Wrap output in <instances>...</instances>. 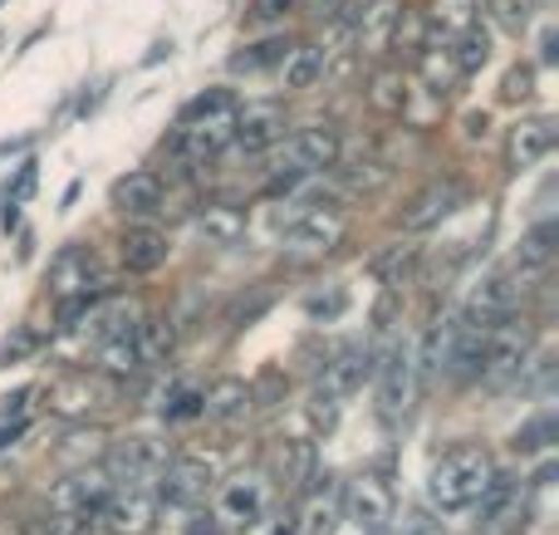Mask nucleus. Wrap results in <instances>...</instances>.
I'll use <instances>...</instances> for the list:
<instances>
[{"label": "nucleus", "mask_w": 559, "mask_h": 535, "mask_svg": "<svg viewBox=\"0 0 559 535\" xmlns=\"http://www.w3.org/2000/svg\"><path fill=\"white\" fill-rule=\"evenodd\" d=\"M289 39L285 35H265V39H255V45H246L241 55H231V74H261V69H275V64H285L289 59Z\"/></svg>", "instance_id": "bb28decb"}, {"label": "nucleus", "mask_w": 559, "mask_h": 535, "mask_svg": "<svg viewBox=\"0 0 559 535\" xmlns=\"http://www.w3.org/2000/svg\"><path fill=\"white\" fill-rule=\"evenodd\" d=\"M368 373H373V354H368L364 344L334 349V359H329L324 373H319V403H338V399H348V393H358Z\"/></svg>", "instance_id": "9b49d317"}, {"label": "nucleus", "mask_w": 559, "mask_h": 535, "mask_svg": "<svg viewBox=\"0 0 559 535\" xmlns=\"http://www.w3.org/2000/svg\"><path fill=\"white\" fill-rule=\"evenodd\" d=\"M255 403V389L246 379H216L212 389H202V418H212V423H236V418H246V408Z\"/></svg>", "instance_id": "f3484780"}, {"label": "nucleus", "mask_w": 559, "mask_h": 535, "mask_svg": "<svg viewBox=\"0 0 559 535\" xmlns=\"http://www.w3.org/2000/svg\"><path fill=\"white\" fill-rule=\"evenodd\" d=\"M114 206H118V212H128V216L157 212V206H163V177L147 173V167L118 177V182H114Z\"/></svg>", "instance_id": "a211bd4d"}, {"label": "nucleus", "mask_w": 559, "mask_h": 535, "mask_svg": "<svg viewBox=\"0 0 559 535\" xmlns=\"http://www.w3.org/2000/svg\"><path fill=\"white\" fill-rule=\"evenodd\" d=\"M114 497V482H108V472L104 467H94V472H74V477L64 482V487L55 491V511L59 516H79V521H94V511L104 507V501Z\"/></svg>", "instance_id": "ddd939ff"}, {"label": "nucleus", "mask_w": 559, "mask_h": 535, "mask_svg": "<svg viewBox=\"0 0 559 535\" xmlns=\"http://www.w3.org/2000/svg\"><path fill=\"white\" fill-rule=\"evenodd\" d=\"M338 511H344V487L334 477H314L305 507L295 511V535H334Z\"/></svg>", "instance_id": "f8f14e48"}, {"label": "nucleus", "mask_w": 559, "mask_h": 535, "mask_svg": "<svg viewBox=\"0 0 559 535\" xmlns=\"http://www.w3.org/2000/svg\"><path fill=\"white\" fill-rule=\"evenodd\" d=\"M378 535H442V526H437L427 511H403V516H393Z\"/></svg>", "instance_id": "4c0bfd02"}, {"label": "nucleus", "mask_w": 559, "mask_h": 535, "mask_svg": "<svg viewBox=\"0 0 559 535\" xmlns=\"http://www.w3.org/2000/svg\"><path fill=\"white\" fill-rule=\"evenodd\" d=\"M378 373V408H383L388 423H397L407 408H413V383H417V369H413V349L393 344L383 359L373 364Z\"/></svg>", "instance_id": "6e6552de"}, {"label": "nucleus", "mask_w": 559, "mask_h": 535, "mask_svg": "<svg viewBox=\"0 0 559 535\" xmlns=\"http://www.w3.org/2000/svg\"><path fill=\"white\" fill-rule=\"evenodd\" d=\"M163 418H167V423H192V418H202V393H197V389H177L173 399L163 403Z\"/></svg>", "instance_id": "e433bc0d"}, {"label": "nucleus", "mask_w": 559, "mask_h": 535, "mask_svg": "<svg viewBox=\"0 0 559 535\" xmlns=\"http://www.w3.org/2000/svg\"><path fill=\"white\" fill-rule=\"evenodd\" d=\"M45 285L55 300H74V295L104 290V281H98V255L88 251L84 241H69L64 251H55V261H49Z\"/></svg>", "instance_id": "423d86ee"}, {"label": "nucleus", "mask_w": 559, "mask_h": 535, "mask_svg": "<svg viewBox=\"0 0 559 535\" xmlns=\"http://www.w3.org/2000/svg\"><path fill=\"white\" fill-rule=\"evenodd\" d=\"M511 104H521V98H531L535 94V69L531 64H515L511 74H506V88H501Z\"/></svg>", "instance_id": "37998d69"}, {"label": "nucleus", "mask_w": 559, "mask_h": 535, "mask_svg": "<svg viewBox=\"0 0 559 535\" xmlns=\"http://www.w3.org/2000/svg\"><path fill=\"white\" fill-rule=\"evenodd\" d=\"M555 147V123L550 118H525V123L511 128V138H506V167L511 173H531L535 163H545Z\"/></svg>", "instance_id": "4468645a"}, {"label": "nucleus", "mask_w": 559, "mask_h": 535, "mask_svg": "<svg viewBox=\"0 0 559 535\" xmlns=\"http://www.w3.org/2000/svg\"><path fill=\"white\" fill-rule=\"evenodd\" d=\"M476 535H481V531H476Z\"/></svg>", "instance_id": "5fc2aeb1"}, {"label": "nucleus", "mask_w": 559, "mask_h": 535, "mask_svg": "<svg viewBox=\"0 0 559 535\" xmlns=\"http://www.w3.org/2000/svg\"><path fill=\"white\" fill-rule=\"evenodd\" d=\"M413 265H417V246H393V251L378 261V275H383L388 285H403L407 275H413Z\"/></svg>", "instance_id": "f704fd0d"}, {"label": "nucleus", "mask_w": 559, "mask_h": 535, "mask_svg": "<svg viewBox=\"0 0 559 535\" xmlns=\"http://www.w3.org/2000/svg\"><path fill=\"white\" fill-rule=\"evenodd\" d=\"M338 241H344V216H338V206H314V212H305L299 222L285 226V251L295 255V261H314V255L334 251Z\"/></svg>", "instance_id": "0eeeda50"}, {"label": "nucleus", "mask_w": 559, "mask_h": 535, "mask_svg": "<svg viewBox=\"0 0 559 535\" xmlns=\"http://www.w3.org/2000/svg\"><path fill=\"white\" fill-rule=\"evenodd\" d=\"M338 10H344V0H309V15L319 20H338Z\"/></svg>", "instance_id": "8fccbe9b"}, {"label": "nucleus", "mask_w": 559, "mask_h": 535, "mask_svg": "<svg viewBox=\"0 0 559 535\" xmlns=\"http://www.w3.org/2000/svg\"><path fill=\"white\" fill-rule=\"evenodd\" d=\"M555 59H559V35L555 29H545L540 35V64H555Z\"/></svg>", "instance_id": "3c124183"}, {"label": "nucleus", "mask_w": 559, "mask_h": 535, "mask_svg": "<svg viewBox=\"0 0 559 535\" xmlns=\"http://www.w3.org/2000/svg\"><path fill=\"white\" fill-rule=\"evenodd\" d=\"M173 462V452H167V442L157 438H128V442H114L108 448V482L114 487H147V482H157V472Z\"/></svg>", "instance_id": "39448f33"}, {"label": "nucleus", "mask_w": 559, "mask_h": 535, "mask_svg": "<svg viewBox=\"0 0 559 535\" xmlns=\"http://www.w3.org/2000/svg\"><path fill=\"white\" fill-rule=\"evenodd\" d=\"M271 477L285 491H309V482H314V448L309 442H275Z\"/></svg>", "instance_id": "412c9836"}, {"label": "nucleus", "mask_w": 559, "mask_h": 535, "mask_svg": "<svg viewBox=\"0 0 559 535\" xmlns=\"http://www.w3.org/2000/svg\"><path fill=\"white\" fill-rule=\"evenodd\" d=\"M25 428H29V418H15V423H0V448H10L15 438H25Z\"/></svg>", "instance_id": "09e8293b"}, {"label": "nucleus", "mask_w": 559, "mask_h": 535, "mask_svg": "<svg viewBox=\"0 0 559 535\" xmlns=\"http://www.w3.org/2000/svg\"><path fill=\"white\" fill-rule=\"evenodd\" d=\"M393 20H397L393 0H378L373 10H364V45L368 49H383V39L393 35Z\"/></svg>", "instance_id": "473e14b6"}, {"label": "nucleus", "mask_w": 559, "mask_h": 535, "mask_svg": "<svg viewBox=\"0 0 559 535\" xmlns=\"http://www.w3.org/2000/svg\"><path fill=\"white\" fill-rule=\"evenodd\" d=\"M531 324L525 320H501L496 330H486V354H481V383L491 389H506V383H521L525 364H531Z\"/></svg>", "instance_id": "f03ea898"}, {"label": "nucleus", "mask_w": 559, "mask_h": 535, "mask_svg": "<svg viewBox=\"0 0 559 535\" xmlns=\"http://www.w3.org/2000/svg\"><path fill=\"white\" fill-rule=\"evenodd\" d=\"M289 10V0H251V20L255 25H271V20H280Z\"/></svg>", "instance_id": "49530a36"}, {"label": "nucleus", "mask_w": 559, "mask_h": 535, "mask_svg": "<svg viewBox=\"0 0 559 535\" xmlns=\"http://www.w3.org/2000/svg\"><path fill=\"white\" fill-rule=\"evenodd\" d=\"M432 25H447V29H472V0H437Z\"/></svg>", "instance_id": "a19ab883"}, {"label": "nucleus", "mask_w": 559, "mask_h": 535, "mask_svg": "<svg viewBox=\"0 0 559 535\" xmlns=\"http://www.w3.org/2000/svg\"><path fill=\"white\" fill-rule=\"evenodd\" d=\"M344 511L364 535H378L388 521L397 516V497H393V482L383 472H364L344 487Z\"/></svg>", "instance_id": "20e7f679"}, {"label": "nucleus", "mask_w": 559, "mask_h": 535, "mask_svg": "<svg viewBox=\"0 0 559 535\" xmlns=\"http://www.w3.org/2000/svg\"><path fill=\"white\" fill-rule=\"evenodd\" d=\"M344 305H348V295L344 290H329V295H309L305 300V310H309V320H338L344 314Z\"/></svg>", "instance_id": "79ce46f5"}, {"label": "nucleus", "mask_w": 559, "mask_h": 535, "mask_svg": "<svg viewBox=\"0 0 559 535\" xmlns=\"http://www.w3.org/2000/svg\"><path fill=\"white\" fill-rule=\"evenodd\" d=\"M491 59V35H486L481 25H472V29H462V39H456V49H452V64H456V74L462 79H472L476 69Z\"/></svg>", "instance_id": "c756f323"}, {"label": "nucleus", "mask_w": 559, "mask_h": 535, "mask_svg": "<svg viewBox=\"0 0 559 535\" xmlns=\"http://www.w3.org/2000/svg\"><path fill=\"white\" fill-rule=\"evenodd\" d=\"M98 364H104L108 373H133V369H143V364H138L133 334H118V340H104V344H98Z\"/></svg>", "instance_id": "7c9ffc66"}, {"label": "nucleus", "mask_w": 559, "mask_h": 535, "mask_svg": "<svg viewBox=\"0 0 559 535\" xmlns=\"http://www.w3.org/2000/svg\"><path fill=\"white\" fill-rule=\"evenodd\" d=\"M118 255H123V265L133 275H153L157 265L173 255V246H167V236L153 231V226H133V231L118 241Z\"/></svg>", "instance_id": "aec40b11"}, {"label": "nucleus", "mask_w": 559, "mask_h": 535, "mask_svg": "<svg viewBox=\"0 0 559 535\" xmlns=\"http://www.w3.org/2000/svg\"><path fill=\"white\" fill-rule=\"evenodd\" d=\"M324 59H329V49H319V45H295V49H289V59L280 64V69H285V88H289V94L314 88L319 79H324Z\"/></svg>", "instance_id": "b1692460"}, {"label": "nucleus", "mask_w": 559, "mask_h": 535, "mask_svg": "<svg viewBox=\"0 0 559 535\" xmlns=\"http://www.w3.org/2000/svg\"><path fill=\"white\" fill-rule=\"evenodd\" d=\"M29 349H35V334H29L25 330V324H20V330L15 334H10V340L5 344H0V364H20V359H25V354Z\"/></svg>", "instance_id": "a18cd8bd"}, {"label": "nucleus", "mask_w": 559, "mask_h": 535, "mask_svg": "<svg viewBox=\"0 0 559 535\" xmlns=\"http://www.w3.org/2000/svg\"><path fill=\"white\" fill-rule=\"evenodd\" d=\"M49 399H55L59 413H84V408H94V389H88L84 379H79V383H64V389H55Z\"/></svg>", "instance_id": "ea45409f"}, {"label": "nucleus", "mask_w": 559, "mask_h": 535, "mask_svg": "<svg viewBox=\"0 0 559 535\" xmlns=\"http://www.w3.org/2000/svg\"><path fill=\"white\" fill-rule=\"evenodd\" d=\"M289 163H295V173L305 177V173H324V167H334L338 163V133L334 128H324V123H309V128H299L295 138H289Z\"/></svg>", "instance_id": "dca6fc26"}, {"label": "nucleus", "mask_w": 559, "mask_h": 535, "mask_svg": "<svg viewBox=\"0 0 559 535\" xmlns=\"http://www.w3.org/2000/svg\"><path fill=\"white\" fill-rule=\"evenodd\" d=\"M417 74H423V94H432V98H447L452 94V84L462 79L447 45L442 49H417Z\"/></svg>", "instance_id": "a878e982"}, {"label": "nucleus", "mask_w": 559, "mask_h": 535, "mask_svg": "<svg viewBox=\"0 0 559 535\" xmlns=\"http://www.w3.org/2000/svg\"><path fill=\"white\" fill-rule=\"evenodd\" d=\"M491 10H496V20H501L511 35H521L525 25H531V10H535V0H491Z\"/></svg>", "instance_id": "58836bf2"}, {"label": "nucleus", "mask_w": 559, "mask_h": 535, "mask_svg": "<svg viewBox=\"0 0 559 535\" xmlns=\"http://www.w3.org/2000/svg\"><path fill=\"white\" fill-rule=\"evenodd\" d=\"M491 482H496L491 452L476 448V442H462V448L442 452L432 462V472H427V501L437 511H472Z\"/></svg>", "instance_id": "f257e3e1"}, {"label": "nucleus", "mask_w": 559, "mask_h": 535, "mask_svg": "<svg viewBox=\"0 0 559 535\" xmlns=\"http://www.w3.org/2000/svg\"><path fill=\"white\" fill-rule=\"evenodd\" d=\"M94 526L104 535H153L157 497L147 487H114V497L94 511Z\"/></svg>", "instance_id": "7ed1b4c3"}, {"label": "nucleus", "mask_w": 559, "mask_h": 535, "mask_svg": "<svg viewBox=\"0 0 559 535\" xmlns=\"http://www.w3.org/2000/svg\"><path fill=\"white\" fill-rule=\"evenodd\" d=\"M462 202H466V187L456 182V177H447V182H432V187H427V192L403 212V226H407V231H432V226L447 222V216H452Z\"/></svg>", "instance_id": "2eb2a0df"}, {"label": "nucleus", "mask_w": 559, "mask_h": 535, "mask_svg": "<svg viewBox=\"0 0 559 535\" xmlns=\"http://www.w3.org/2000/svg\"><path fill=\"white\" fill-rule=\"evenodd\" d=\"M407 79H403V69H373V79H368V104L378 108L383 118H403V104H407Z\"/></svg>", "instance_id": "393cba45"}, {"label": "nucleus", "mask_w": 559, "mask_h": 535, "mask_svg": "<svg viewBox=\"0 0 559 535\" xmlns=\"http://www.w3.org/2000/svg\"><path fill=\"white\" fill-rule=\"evenodd\" d=\"M206 491H212V467H206V462H197V457H173L163 472H157V491H153V497L163 501V507L192 511Z\"/></svg>", "instance_id": "9d476101"}, {"label": "nucleus", "mask_w": 559, "mask_h": 535, "mask_svg": "<svg viewBox=\"0 0 559 535\" xmlns=\"http://www.w3.org/2000/svg\"><path fill=\"white\" fill-rule=\"evenodd\" d=\"M393 49H427V15L423 10H397V20H393Z\"/></svg>", "instance_id": "2f4dec72"}, {"label": "nucleus", "mask_w": 559, "mask_h": 535, "mask_svg": "<svg viewBox=\"0 0 559 535\" xmlns=\"http://www.w3.org/2000/svg\"><path fill=\"white\" fill-rule=\"evenodd\" d=\"M187 535H222V526H216V516H192L187 521Z\"/></svg>", "instance_id": "603ef678"}, {"label": "nucleus", "mask_w": 559, "mask_h": 535, "mask_svg": "<svg viewBox=\"0 0 559 535\" xmlns=\"http://www.w3.org/2000/svg\"><path fill=\"white\" fill-rule=\"evenodd\" d=\"M197 231L212 246H236L246 236V206L241 202H206L197 212Z\"/></svg>", "instance_id": "4be33fe9"}, {"label": "nucleus", "mask_w": 559, "mask_h": 535, "mask_svg": "<svg viewBox=\"0 0 559 535\" xmlns=\"http://www.w3.org/2000/svg\"><path fill=\"white\" fill-rule=\"evenodd\" d=\"M133 344H138V364H143V369H153V364H167V354H173V344H177L173 320L153 314V320L133 324Z\"/></svg>", "instance_id": "5701e85b"}, {"label": "nucleus", "mask_w": 559, "mask_h": 535, "mask_svg": "<svg viewBox=\"0 0 559 535\" xmlns=\"http://www.w3.org/2000/svg\"><path fill=\"white\" fill-rule=\"evenodd\" d=\"M285 138V114L271 104L261 108H246V114H236V138L231 143H241L246 153H265L271 143H280Z\"/></svg>", "instance_id": "6ab92c4d"}, {"label": "nucleus", "mask_w": 559, "mask_h": 535, "mask_svg": "<svg viewBox=\"0 0 559 535\" xmlns=\"http://www.w3.org/2000/svg\"><path fill=\"white\" fill-rule=\"evenodd\" d=\"M241 535H295V511H275V507H265L255 521H246Z\"/></svg>", "instance_id": "c9c22d12"}, {"label": "nucleus", "mask_w": 559, "mask_h": 535, "mask_svg": "<svg viewBox=\"0 0 559 535\" xmlns=\"http://www.w3.org/2000/svg\"><path fill=\"white\" fill-rule=\"evenodd\" d=\"M555 241H559V231H555L550 216H545V222H535L531 236L521 241V251H515V265H521V271H545V265L555 261Z\"/></svg>", "instance_id": "cd10ccee"}, {"label": "nucleus", "mask_w": 559, "mask_h": 535, "mask_svg": "<svg viewBox=\"0 0 559 535\" xmlns=\"http://www.w3.org/2000/svg\"><path fill=\"white\" fill-rule=\"evenodd\" d=\"M39 535H88V531H84V521L79 516H55V521L39 526Z\"/></svg>", "instance_id": "de8ad7c7"}, {"label": "nucleus", "mask_w": 559, "mask_h": 535, "mask_svg": "<svg viewBox=\"0 0 559 535\" xmlns=\"http://www.w3.org/2000/svg\"><path fill=\"white\" fill-rule=\"evenodd\" d=\"M5 487H10V472H5V467H0V491H5Z\"/></svg>", "instance_id": "864d4df0"}, {"label": "nucleus", "mask_w": 559, "mask_h": 535, "mask_svg": "<svg viewBox=\"0 0 559 535\" xmlns=\"http://www.w3.org/2000/svg\"><path fill=\"white\" fill-rule=\"evenodd\" d=\"M271 507V487H265L261 472H241V477H231L222 491H216V526H246V521H255L261 511Z\"/></svg>", "instance_id": "1a4fd4ad"}, {"label": "nucleus", "mask_w": 559, "mask_h": 535, "mask_svg": "<svg viewBox=\"0 0 559 535\" xmlns=\"http://www.w3.org/2000/svg\"><path fill=\"white\" fill-rule=\"evenodd\" d=\"M555 442V413H540V418L521 423V432H515V452H540Z\"/></svg>", "instance_id": "72a5a7b5"}, {"label": "nucleus", "mask_w": 559, "mask_h": 535, "mask_svg": "<svg viewBox=\"0 0 559 535\" xmlns=\"http://www.w3.org/2000/svg\"><path fill=\"white\" fill-rule=\"evenodd\" d=\"M236 114H241V104H236L231 88H206L182 108V123H216V118H236Z\"/></svg>", "instance_id": "c85d7f7f"}, {"label": "nucleus", "mask_w": 559, "mask_h": 535, "mask_svg": "<svg viewBox=\"0 0 559 535\" xmlns=\"http://www.w3.org/2000/svg\"><path fill=\"white\" fill-rule=\"evenodd\" d=\"M35 177H39V167H35V163H25V167H20V173H15V182L5 187V206H20V202H25V197L35 192Z\"/></svg>", "instance_id": "c03bdc74"}]
</instances>
